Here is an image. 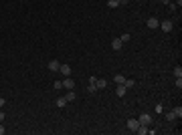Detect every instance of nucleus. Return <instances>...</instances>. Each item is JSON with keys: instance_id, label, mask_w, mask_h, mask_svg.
I'll use <instances>...</instances> for the list:
<instances>
[{"instance_id": "nucleus-2", "label": "nucleus", "mask_w": 182, "mask_h": 135, "mask_svg": "<svg viewBox=\"0 0 182 135\" xmlns=\"http://www.w3.org/2000/svg\"><path fill=\"white\" fill-rule=\"evenodd\" d=\"M138 121H140V125H152V115H148V113H142V115L138 117Z\"/></svg>"}, {"instance_id": "nucleus-17", "label": "nucleus", "mask_w": 182, "mask_h": 135, "mask_svg": "<svg viewBox=\"0 0 182 135\" xmlns=\"http://www.w3.org/2000/svg\"><path fill=\"white\" fill-rule=\"evenodd\" d=\"M174 85H176V89H182V77H176Z\"/></svg>"}, {"instance_id": "nucleus-4", "label": "nucleus", "mask_w": 182, "mask_h": 135, "mask_svg": "<svg viewBox=\"0 0 182 135\" xmlns=\"http://www.w3.org/2000/svg\"><path fill=\"white\" fill-rule=\"evenodd\" d=\"M172 26H174V22H172V20H162V22H160V28H162L164 32H170Z\"/></svg>"}, {"instance_id": "nucleus-3", "label": "nucleus", "mask_w": 182, "mask_h": 135, "mask_svg": "<svg viewBox=\"0 0 182 135\" xmlns=\"http://www.w3.org/2000/svg\"><path fill=\"white\" fill-rule=\"evenodd\" d=\"M146 26L154 30V28H158V26H160V20L156 18V16H150V18H148V22H146Z\"/></svg>"}, {"instance_id": "nucleus-27", "label": "nucleus", "mask_w": 182, "mask_h": 135, "mask_svg": "<svg viewBox=\"0 0 182 135\" xmlns=\"http://www.w3.org/2000/svg\"><path fill=\"white\" fill-rule=\"evenodd\" d=\"M2 121H4V113L0 111V123H2Z\"/></svg>"}, {"instance_id": "nucleus-24", "label": "nucleus", "mask_w": 182, "mask_h": 135, "mask_svg": "<svg viewBox=\"0 0 182 135\" xmlns=\"http://www.w3.org/2000/svg\"><path fill=\"white\" fill-rule=\"evenodd\" d=\"M4 133H6V127H4V125L0 123V135H4Z\"/></svg>"}, {"instance_id": "nucleus-11", "label": "nucleus", "mask_w": 182, "mask_h": 135, "mask_svg": "<svg viewBox=\"0 0 182 135\" xmlns=\"http://www.w3.org/2000/svg\"><path fill=\"white\" fill-rule=\"evenodd\" d=\"M65 99H67V101H75V99H77V93L71 89V91L67 93V95H65Z\"/></svg>"}, {"instance_id": "nucleus-26", "label": "nucleus", "mask_w": 182, "mask_h": 135, "mask_svg": "<svg viewBox=\"0 0 182 135\" xmlns=\"http://www.w3.org/2000/svg\"><path fill=\"white\" fill-rule=\"evenodd\" d=\"M4 105H6V101H4V99H2V97H0V109H2V107H4Z\"/></svg>"}, {"instance_id": "nucleus-14", "label": "nucleus", "mask_w": 182, "mask_h": 135, "mask_svg": "<svg viewBox=\"0 0 182 135\" xmlns=\"http://www.w3.org/2000/svg\"><path fill=\"white\" fill-rule=\"evenodd\" d=\"M67 99H65V97H59V99H57V103H55V105H57V107H65V105H67Z\"/></svg>"}, {"instance_id": "nucleus-13", "label": "nucleus", "mask_w": 182, "mask_h": 135, "mask_svg": "<svg viewBox=\"0 0 182 135\" xmlns=\"http://www.w3.org/2000/svg\"><path fill=\"white\" fill-rule=\"evenodd\" d=\"M124 81H125L124 75H115L114 77V83H117V85H124Z\"/></svg>"}, {"instance_id": "nucleus-12", "label": "nucleus", "mask_w": 182, "mask_h": 135, "mask_svg": "<svg viewBox=\"0 0 182 135\" xmlns=\"http://www.w3.org/2000/svg\"><path fill=\"white\" fill-rule=\"evenodd\" d=\"M125 93H127V89H125L124 85H119V87H117V91H115V95H117V97H124Z\"/></svg>"}, {"instance_id": "nucleus-22", "label": "nucleus", "mask_w": 182, "mask_h": 135, "mask_svg": "<svg viewBox=\"0 0 182 135\" xmlns=\"http://www.w3.org/2000/svg\"><path fill=\"white\" fill-rule=\"evenodd\" d=\"M174 111H176V115H178V119H180V117H182V107H180V105H178V107H174Z\"/></svg>"}, {"instance_id": "nucleus-21", "label": "nucleus", "mask_w": 182, "mask_h": 135, "mask_svg": "<svg viewBox=\"0 0 182 135\" xmlns=\"http://www.w3.org/2000/svg\"><path fill=\"white\" fill-rule=\"evenodd\" d=\"M119 40H122V43H127V40H130V34H127V32L122 34V36H119Z\"/></svg>"}, {"instance_id": "nucleus-1", "label": "nucleus", "mask_w": 182, "mask_h": 135, "mask_svg": "<svg viewBox=\"0 0 182 135\" xmlns=\"http://www.w3.org/2000/svg\"><path fill=\"white\" fill-rule=\"evenodd\" d=\"M89 83L95 85V89H105V87H107V81H105V79H97V77H91Z\"/></svg>"}, {"instance_id": "nucleus-18", "label": "nucleus", "mask_w": 182, "mask_h": 135, "mask_svg": "<svg viewBox=\"0 0 182 135\" xmlns=\"http://www.w3.org/2000/svg\"><path fill=\"white\" fill-rule=\"evenodd\" d=\"M174 77H182V67H176V69H174Z\"/></svg>"}, {"instance_id": "nucleus-10", "label": "nucleus", "mask_w": 182, "mask_h": 135, "mask_svg": "<svg viewBox=\"0 0 182 135\" xmlns=\"http://www.w3.org/2000/svg\"><path fill=\"white\" fill-rule=\"evenodd\" d=\"M174 119H178V115H176V111L172 109V111L166 113V121H174Z\"/></svg>"}, {"instance_id": "nucleus-20", "label": "nucleus", "mask_w": 182, "mask_h": 135, "mask_svg": "<svg viewBox=\"0 0 182 135\" xmlns=\"http://www.w3.org/2000/svg\"><path fill=\"white\" fill-rule=\"evenodd\" d=\"M53 87H55V89H63V81H55Z\"/></svg>"}, {"instance_id": "nucleus-5", "label": "nucleus", "mask_w": 182, "mask_h": 135, "mask_svg": "<svg viewBox=\"0 0 182 135\" xmlns=\"http://www.w3.org/2000/svg\"><path fill=\"white\" fill-rule=\"evenodd\" d=\"M138 127H140V121H138V119H127V129H130V131L136 133Z\"/></svg>"}, {"instance_id": "nucleus-7", "label": "nucleus", "mask_w": 182, "mask_h": 135, "mask_svg": "<svg viewBox=\"0 0 182 135\" xmlns=\"http://www.w3.org/2000/svg\"><path fill=\"white\" fill-rule=\"evenodd\" d=\"M59 73H61L63 77H71V67H69V65H61V67H59Z\"/></svg>"}, {"instance_id": "nucleus-25", "label": "nucleus", "mask_w": 182, "mask_h": 135, "mask_svg": "<svg viewBox=\"0 0 182 135\" xmlns=\"http://www.w3.org/2000/svg\"><path fill=\"white\" fill-rule=\"evenodd\" d=\"M127 2H130V0H119V6H125Z\"/></svg>"}, {"instance_id": "nucleus-6", "label": "nucleus", "mask_w": 182, "mask_h": 135, "mask_svg": "<svg viewBox=\"0 0 182 135\" xmlns=\"http://www.w3.org/2000/svg\"><path fill=\"white\" fill-rule=\"evenodd\" d=\"M63 87L67 91H71V89H75V81L71 79V77H65V81H63Z\"/></svg>"}, {"instance_id": "nucleus-19", "label": "nucleus", "mask_w": 182, "mask_h": 135, "mask_svg": "<svg viewBox=\"0 0 182 135\" xmlns=\"http://www.w3.org/2000/svg\"><path fill=\"white\" fill-rule=\"evenodd\" d=\"M154 109H156V113H160V115H162V113H164V107H162V103H158V105H156V107H154Z\"/></svg>"}, {"instance_id": "nucleus-15", "label": "nucleus", "mask_w": 182, "mask_h": 135, "mask_svg": "<svg viewBox=\"0 0 182 135\" xmlns=\"http://www.w3.org/2000/svg\"><path fill=\"white\" fill-rule=\"evenodd\" d=\"M134 85H136V81H132V79H125L124 81V87H125V89H132Z\"/></svg>"}, {"instance_id": "nucleus-8", "label": "nucleus", "mask_w": 182, "mask_h": 135, "mask_svg": "<svg viewBox=\"0 0 182 135\" xmlns=\"http://www.w3.org/2000/svg\"><path fill=\"white\" fill-rule=\"evenodd\" d=\"M59 67H61V63L59 61H49V71H53V73H57Z\"/></svg>"}, {"instance_id": "nucleus-23", "label": "nucleus", "mask_w": 182, "mask_h": 135, "mask_svg": "<svg viewBox=\"0 0 182 135\" xmlns=\"http://www.w3.org/2000/svg\"><path fill=\"white\" fill-rule=\"evenodd\" d=\"M95 91H97V89H95V85H93V83H89V87H87V93H95Z\"/></svg>"}, {"instance_id": "nucleus-9", "label": "nucleus", "mask_w": 182, "mask_h": 135, "mask_svg": "<svg viewBox=\"0 0 182 135\" xmlns=\"http://www.w3.org/2000/svg\"><path fill=\"white\" fill-rule=\"evenodd\" d=\"M122 46H124V43H122L119 38H114V40H111V48H114V51H122Z\"/></svg>"}, {"instance_id": "nucleus-16", "label": "nucleus", "mask_w": 182, "mask_h": 135, "mask_svg": "<svg viewBox=\"0 0 182 135\" xmlns=\"http://www.w3.org/2000/svg\"><path fill=\"white\" fill-rule=\"evenodd\" d=\"M107 6H109V8H117V6H119V0H107Z\"/></svg>"}]
</instances>
